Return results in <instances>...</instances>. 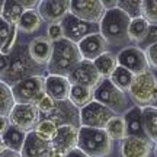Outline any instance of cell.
I'll return each mask as SVG.
<instances>
[{
	"mask_svg": "<svg viewBox=\"0 0 157 157\" xmlns=\"http://www.w3.org/2000/svg\"><path fill=\"white\" fill-rule=\"evenodd\" d=\"M36 76H48L47 67L35 61L29 52V39L19 36L15 50L9 54V68L3 76H0V82H5L13 87L16 83Z\"/></svg>",
	"mask_w": 157,
	"mask_h": 157,
	"instance_id": "1",
	"label": "cell"
},
{
	"mask_svg": "<svg viewBox=\"0 0 157 157\" xmlns=\"http://www.w3.org/2000/svg\"><path fill=\"white\" fill-rule=\"evenodd\" d=\"M129 19L121 9L106 10L103 19L101 21V34L108 44V51L118 56L121 51L132 45L128 35Z\"/></svg>",
	"mask_w": 157,
	"mask_h": 157,
	"instance_id": "2",
	"label": "cell"
},
{
	"mask_svg": "<svg viewBox=\"0 0 157 157\" xmlns=\"http://www.w3.org/2000/svg\"><path fill=\"white\" fill-rule=\"evenodd\" d=\"M82 61L83 57L78 50V45L67 38L60 39L54 42V52L47 66V71L51 76L68 77Z\"/></svg>",
	"mask_w": 157,
	"mask_h": 157,
	"instance_id": "3",
	"label": "cell"
},
{
	"mask_svg": "<svg viewBox=\"0 0 157 157\" xmlns=\"http://www.w3.org/2000/svg\"><path fill=\"white\" fill-rule=\"evenodd\" d=\"M77 147L89 157L118 156V144H115L105 129L82 127L78 129Z\"/></svg>",
	"mask_w": 157,
	"mask_h": 157,
	"instance_id": "4",
	"label": "cell"
},
{
	"mask_svg": "<svg viewBox=\"0 0 157 157\" xmlns=\"http://www.w3.org/2000/svg\"><path fill=\"white\" fill-rule=\"evenodd\" d=\"M95 101L109 108L115 115L124 117L135 106L128 92L118 89L109 78H102L101 83L95 87Z\"/></svg>",
	"mask_w": 157,
	"mask_h": 157,
	"instance_id": "5",
	"label": "cell"
},
{
	"mask_svg": "<svg viewBox=\"0 0 157 157\" xmlns=\"http://www.w3.org/2000/svg\"><path fill=\"white\" fill-rule=\"evenodd\" d=\"M129 98L135 106L148 108L156 105L157 99V78L153 70L135 76L134 82L128 90Z\"/></svg>",
	"mask_w": 157,
	"mask_h": 157,
	"instance_id": "6",
	"label": "cell"
},
{
	"mask_svg": "<svg viewBox=\"0 0 157 157\" xmlns=\"http://www.w3.org/2000/svg\"><path fill=\"white\" fill-rule=\"evenodd\" d=\"M45 77L36 76V77L26 78V80H22V82L15 84L12 90H13L16 103L38 105L39 101L47 95L45 93Z\"/></svg>",
	"mask_w": 157,
	"mask_h": 157,
	"instance_id": "7",
	"label": "cell"
},
{
	"mask_svg": "<svg viewBox=\"0 0 157 157\" xmlns=\"http://www.w3.org/2000/svg\"><path fill=\"white\" fill-rule=\"evenodd\" d=\"M63 29H64V38L73 41L74 44L82 42L84 38H87L93 34L101 32V25L99 23H90L86 21H82L76 17L74 15L68 13L61 22Z\"/></svg>",
	"mask_w": 157,
	"mask_h": 157,
	"instance_id": "8",
	"label": "cell"
},
{
	"mask_svg": "<svg viewBox=\"0 0 157 157\" xmlns=\"http://www.w3.org/2000/svg\"><path fill=\"white\" fill-rule=\"evenodd\" d=\"M113 117H117V115L109 108H106L105 105H102V103H99L96 101L89 103L83 109H80V122H82V127L105 129L108 122Z\"/></svg>",
	"mask_w": 157,
	"mask_h": 157,
	"instance_id": "9",
	"label": "cell"
},
{
	"mask_svg": "<svg viewBox=\"0 0 157 157\" xmlns=\"http://www.w3.org/2000/svg\"><path fill=\"white\" fill-rule=\"evenodd\" d=\"M70 13L90 23H101L106 9L102 0H70Z\"/></svg>",
	"mask_w": 157,
	"mask_h": 157,
	"instance_id": "10",
	"label": "cell"
},
{
	"mask_svg": "<svg viewBox=\"0 0 157 157\" xmlns=\"http://www.w3.org/2000/svg\"><path fill=\"white\" fill-rule=\"evenodd\" d=\"M117 58L118 66L129 70L134 76H138V74H143L148 70H151L148 66V61H147L146 51L141 50L137 45H131L124 51H121L117 56Z\"/></svg>",
	"mask_w": 157,
	"mask_h": 157,
	"instance_id": "11",
	"label": "cell"
},
{
	"mask_svg": "<svg viewBox=\"0 0 157 157\" xmlns=\"http://www.w3.org/2000/svg\"><path fill=\"white\" fill-rule=\"evenodd\" d=\"M10 124L15 125L17 128L23 129V131H34L35 127L41 121V115L36 105H25V103H16L15 109L12 111L10 117Z\"/></svg>",
	"mask_w": 157,
	"mask_h": 157,
	"instance_id": "12",
	"label": "cell"
},
{
	"mask_svg": "<svg viewBox=\"0 0 157 157\" xmlns=\"http://www.w3.org/2000/svg\"><path fill=\"white\" fill-rule=\"evenodd\" d=\"M45 119H51L58 125H71L76 128H82V122H80V109L74 106L71 102L68 101H57L56 106L52 109V112L45 118Z\"/></svg>",
	"mask_w": 157,
	"mask_h": 157,
	"instance_id": "13",
	"label": "cell"
},
{
	"mask_svg": "<svg viewBox=\"0 0 157 157\" xmlns=\"http://www.w3.org/2000/svg\"><path fill=\"white\" fill-rule=\"evenodd\" d=\"M47 28H48V25L42 21L38 10H25V13L17 23L19 36L25 39H32L38 35H45Z\"/></svg>",
	"mask_w": 157,
	"mask_h": 157,
	"instance_id": "14",
	"label": "cell"
},
{
	"mask_svg": "<svg viewBox=\"0 0 157 157\" xmlns=\"http://www.w3.org/2000/svg\"><path fill=\"white\" fill-rule=\"evenodd\" d=\"M119 157H154V144L148 140L125 137L118 144Z\"/></svg>",
	"mask_w": 157,
	"mask_h": 157,
	"instance_id": "15",
	"label": "cell"
},
{
	"mask_svg": "<svg viewBox=\"0 0 157 157\" xmlns=\"http://www.w3.org/2000/svg\"><path fill=\"white\" fill-rule=\"evenodd\" d=\"M38 12L47 25L61 23L70 13V0H42Z\"/></svg>",
	"mask_w": 157,
	"mask_h": 157,
	"instance_id": "16",
	"label": "cell"
},
{
	"mask_svg": "<svg viewBox=\"0 0 157 157\" xmlns=\"http://www.w3.org/2000/svg\"><path fill=\"white\" fill-rule=\"evenodd\" d=\"M68 80L71 84H80V86H86L90 89H95L98 84L101 83V74L96 70L93 61L89 60H83L74 68L71 74L68 76Z\"/></svg>",
	"mask_w": 157,
	"mask_h": 157,
	"instance_id": "17",
	"label": "cell"
},
{
	"mask_svg": "<svg viewBox=\"0 0 157 157\" xmlns=\"http://www.w3.org/2000/svg\"><path fill=\"white\" fill-rule=\"evenodd\" d=\"M29 52L38 64L47 67L54 52V42L47 36V34L38 35L29 39Z\"/></svg>",
	"mask_w": 157,
	"mask_h": 157,
	"instance_id": "18",
	"label": "cell"
},
{
	"mask_svg": "<svg viewBox=\"0 0 157 157\" xmlns=\"http://www.w3.org/2000/svg\"><path fill=\"white\" fill-rule=\"evenodd\" d=\"M77 45L80 52H82L83 60H89V61H95L98 57H101L102 54L108 52V44L101 32L84 38Z\"/></svg>",
	"mask_w": 157,
	"mask_h": 157,
	"instance_id": "19",
	"label": "cell"
},
{
	"mask_svg": "<svg viewBox=\"0 0 157 157\" xmlns=\"http://www.w3.org/2000/svg\"><path fill=\"white\" fill-rule=\"evenodd\" d=\"M70 90H71V83L68 77L51 76V74L45 77V93L54 101H67Z\"/></svg>",
	"mask_w": 157,
	"mask_h": 157,
	"instance_id": "20",
	"label": "cell"
},
{
	"mask_svg": "<svg viewBox=\"0 0 157 157\" xmlns=\"http://www.w3.org/2000/svg\"><path fill=\"white\" fill-rule=\"evenodd\" d=\"M52 147H56L57 150L67 154L74 148H77L78 144V128L71 127V125H61L58 127V132L54 141L51 143Z\"/></svg>",
	"mask_w": 157,
	"mask_h": 157,
	"instance_id": "21",
	"label": "cell"
},
{
	"mask_svg": "<svg viewBox=\"0 0 157 157\" xmlns=\"http://www.w3.org/2000/svg\"><path fill=\"white\" fill-rule=\"evenodd\" d=\"M52 144L41 140L35 131H29L22 148V157H48Z\"/></svg>",
	"mask_w": 157,
	"mask_h": 157,
	"instance_id": "22",
	"label": "cell"
},
{
	"mask_svg": "<svg viewBox=\"0 0 157 157\" xmlns=\"http://www.w3.org/2000/svg\"><path fill=\"white\" fill-rule=\"evenodd\" d=\"M124 121H125V128H127V137L148 140L146 131H144V124H143V108L134 106L124 115Z\"/></svg>",
	"mask_w": 157,
	"mask_h": 157,
	"instance_id": "23",
	"label": "cell"
},
{
	"mask_svg": "<svg viewBox=\"0 0 157 157\" xmlns=\"http://www.w3.org/2000/svg\"><path fill=\"white\" fill-rule=\"evenodd\" d=\"M19 41V31L16 25L5 22L0 19V51L2 56H9L15 50Z\"/></svg>",
	"mask_w": 157,
	"mask_h": 157,
	"instance_id": "24",
	"label": "cell"
},
{
	"mask_svg": "<svg viewBox=\"0 0 157 157\" xmlns=\"http://www.w3.org/2000/svg\"><path fill=\"white\" fill-rule=\"evenodd\" d=\"M26 137H28L26 131L17 128L15 125H10L3 134H0V141H2L0 148H10V150L22 151Z\"/></svg>",
	"mask_w": 157,
	"mask_h": 157,
	"instance_id": "25",
	"label": "cell"
},
{
	"mask_svg": "<svg viewBox=\"0 0 157 157\" xmlns=\"http://www.w3.org/2000/svg\"><path fill=\"white\" fill-rule=\"evenodd\" d=\"M68 101L71 102L74 106H77L78 109H83L84 106H87L89 103L95 101V89L80 86V84H71Z\"/></svg>",
	"mask_w": 157,
	"mask_h": 157,
	"instance_id": "26",
	"label": "cell"
},
{
	"mask_svg": "<svg viewBox=\"0 0 157 157\" xmlns=\"http://www.w3.org/2000/svg\"><path fill=\"white\" fill-rule=\"evenodd\" d=\"M150 31V23L147 22L146 17H137V19H131L128 28V35L132 45L140 47L144 41H146L147 35Z\"/></svg>",
	"mask_w": 157,
	"mask_h": 157,
	"instance_id": "27",
	"label": "cell"
},
{
	"mask_svg": "<svg viewBox=\"0 0 157 157\" xmlns=\"http://www.w3.org/2000/svg\"><path fill=\"white\" fill-rule=\"evenodd\" d=\"M23 13H25V9L21 6L19 0L2 2V21L17 26V23H19Z\"/></svg>",
	"mask_w": 157,
	"mask_h": 157,
	"instance_id": "28",
	"label": "cell"
},
{
	"mask_svg": "<svg viewBox=\"0 0 157 157\" xmlns=\"http://www.w3.org/2000/svg\"><path fill=\"white\" fill-rule=\"evenodd\" d=\"M96 70L99 71L102 78H111V76L113 74V71L118 68V58L115 54L112 52H105V54H102L101 57H98L95 61Z\"/></svg>",
	"mask_w": 157,
	"mask_h": 157,
	"instance_id": "29",
	"label": "cell"
},
{
	"mask_svg": "<svg viewBox=\"0 0 157 157\" xmlns=\"http://www.w3.org/2000/svg\"><path fill=\"white\" fill-rule=\"evenodd\" d=\"M143 124L147 138L153 144H157V108H143Z\"/></svg>",
	"mask_w": 157,
	"mask_h": 157,
	"instance_id": "30",
	"label": "cell"
},
{
	"mask_svg": "<svg viewBox=\"0 0 157 157\" xmlns=\"http://www.w3.org/2000/svg\"><path fill=\"white\" fill-rule=\"evenodd\" d=\"M15 106H16V99L12 87L5 82H0V117L9 118Z\"/></svg>",
	"mask_w": 157,
	"mask_h": 157,
	"instance_id": "31",
	"label": "cell"
},
{
	"mask_svg": "<svg viewBox=\"0 0 157 157\" xmlns=\"http://www.w3.org/2000/svg\"><path fill=\"white\" fill-rule=\"evenodd\" d=\"M105 131L108 132L109 138L115 143V144H119L121 141L127 137V128H125V121H124V117H113L108 125L105 127Z\"/></svg>",
	"mask_w": 157,
	"mask_h": 157,
	"instance_id": "32",
	"label": "cell"
},
{
	"mask_svg": "<svg viewBox=\"0 0 157 157\" xmlns=\"http://www.w3.org/2000/svg\"><path fill=\"white\" fill-rule=\"evenodd\" d=\"M118 9L129 17H144V0H118Z\"/></svg>",
	"mask_w": 157,
	"mask_h": 157,
	"instance_id": "33",
	"label": "cell"
},
{
	"mask_svg": "<svg viewBox=\"0 0 157 157\" xmlns=\"http://www.w3.org/2000/svg\"><path fill=\"white\" fill-rule=\"evenodd\" d=\"M34 131L41 140L47 141V143H52L58 132V125L51 119H41Z\"/></svg>",
	"mask_w": 157,
	"mask_h": 157,
	"instance_id": "34",
	"label": "cell"
},
{
	"mask_svg": "<svg viewBox=\"0 0 157 157\" xmlns=\"http://www.w3.org/2000/svg\"><path fill=\"white\" fill-rule=\"evenodd\" d=\"M134 78H135V76L131 73L129 70L118 66V68L113 71V74L111 76L109 80L117 86L118 89L124 90V92H128L129 87H131V84H132V82H134Z\"/></svg>",
	"mask_w": 157,
	"mask_h": 157,
	"instance_id": "35",
	"label": "cell"
},
{
	"mask_svg": "<svg viewBox=\"0 0 157 157\" xmlns=\"http://www.w3.org/2000/svg\"><path fill=\"white\" fill-rule=\"evenodd\" d=\"M144 17L150 25H157V0H144Z\"/></svg>",
	"mask_w": 157,
	"mask_h": 157,
	"instance_id": "36",
	"label": "cell"
},
{
	"mask_svg": "<svg viewBox=\"0 0 157 157\" xmlns=\"http://www.w3.org/2000/svg\"><path fill=\"white\" fill-rule=\"evenodd\" d=\"M47 36H48L52 42H57V41H60V39H64V29H63L61 23L48 25V28H47Z\"/></svg>",
	"mask_w": 157,
	"mask_h": 157,
	"instance_id": "37",
	"label": "cell"
},
{
	"mask_svg": "<svg viewBox=\"0 0 157 157\" xmlns=\"http://www.w3.org/2000/svg\"><path fill=\"white\" fill-rule=\"evenodd\" d=\"M144 51H146V57H147V61H148L150 68L151 70H157V44L150 45Z\"/></svg>",
	"mask_w": 157,
	"mask_h": 157,
	"instance_id": "38",
	"label": "cell"
},
{
	"mask_svg": "<svg viewBox=\"0 0 157 157\" xmlns=\"http://www.w3.org/2000/svg\"><path fill=\"white\" fill-rule=\"evenodd\" d=\"M157 44V25H150V31H148V35H147L146 41L140 45L141 50H146L150 45Z\"/></svg>",
	"mask_w": 157,
	"mask_h": 157,
	"instance_id": "39",
	"label": "cell"
},
{
	"mask_svg": "<svg viewBox=\"0 0 157 157\" xmlns=\"http://www.w3.org/2000/svg\"><path fill=\"white\" fill-rule=\"evenodd\" d=\"M0 157H22V153L10 148H0Z\"/></svg>",
	"mask_w": 157,
	"mask_h": 157,
	"instance_id": "40",
	"label": "cell"
},
{
	"mask_svg": "<svg viewBox=\"0 0 157 157\" xmlns=\"http://www.w3.org/2000/svg\"><path fill=\"white\" fill-rule=\"evenodd\" d=\"M0 124H2V127H0V134H3L6 129L12 125L10 119H9V118H6V117H0Z\"/></svg>",
	"mask_w": 157,
	"mask_h": 157,
	"instance_id": "41",
	"label": "cell"
},
{
	"mask_svg": "<svg viewBox=\"0 0 157 157\" xmlns=\"http://www.w3.org/2000/svg\"><path fill=\"white\" fill-rule=\"evenodd\" d=\"M66 157H89L87 154L84 151H82L80 148H74V150H71V151H68L67 154H66Z\"/></svg>",
	"mask_w": 157,
	"mask_h": 157,
	"instance_id": "42",
	"label": "cell"
},
{
	"mask_svg": "<svg viewBox=\"0 0 157 157\" xmlns=\"http://www.w3.org/2000/svg\"><path fill=\"white\" fill-rule=\"evenodd\" d=\"M48 157H66V154H64L63 151H60V150H57L56 147H52L50 154H48Z\"/></svg>",
	"mask_w": 157,
	"mask_h": 157,
	"instance_id": "43",
	"label": "cell"
},
{
	"mask_svg": "<svg viewBox=\"0 0 157 157\" xmlns=\"http://www.w3.org/2000/svg\"><path fill=\"white\" fill-rule=\"evenodd\" d=\"M154 157H157V144H154Z\"/></svg>",
	"mask_w": 157,
	"mask_h": 157,
	"instance_id": "44",
	"label": "cell"
},
{
	"mask_svg": "<svg viewBox=\"0 0 157 157\" xmlns=\"http://www.w3.org/2000/svg\"><path fill=\"white\" fill-rule=\"evenodd\" d=\"M153 71H154V74H156V78H157V70H153ZM154 106L157 108V99H156V105H154Z\"/></svg>",
	"mask_w": 157,
	"mask_h": 157,
	"instance_id": "45",
	"label": "cell"
},
{
	"mask_svg": "<svg viewBox=\"0 0 157 157\" xmlns=\"http://www.w3.org/2000/svg\"><path fill=\"white\" fill-rule=\"evenodd\" d=\"M115 157H119V156H115Z\"/></svg>",
	"mask_w": 157,
	"mask_h": 157,
	"instance_id": "46",
	"label": "cell"
}]
</instances>
